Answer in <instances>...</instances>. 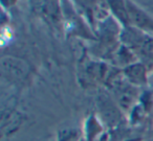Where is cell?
Masks as SVG:
<instances>
[{"label":"cell","instance_id":"7","mask_svg":"<svg viewBox=\"0 0 153 141\" xmlns=\"http://www.w3.org/2000/svg\"><path fill=\"white\" fill-rule=\"evenodd\" d=\"M128 17L129 23L138 30H153V19L149 17L143 10H140L137 5L128 1L127 2Z\"/></svg>","mask_w":153,"mask_h":141},{"label":"cell","instance_id":"4","mask_svg":"<svg viewBox=\"0 0 153 141\" xmlns=\"http://www.w3.org/2000/svg\"><path fill=\"white\" fill-rule=\"evenodd\" d=\"M24 122L21 112L13 109H3L1 112V138H9L19 131Z\"/></svg>","mask_w":153,"mask_h":141},{"label":"cell","instance_id":"3","mask_svg":"<svg viewBox=\"0 0 153 141\" xmlns=\"http://www.w3.org/2000/svg\"><path fill=\"white\" fill-rule=\"evenodd\" d=\"M2 75L15 84L23 83L30 74V67L24 61L14 57H4L1 60Z\"/></svg>","mask_w":153,"mask_h":141},{"label":"cell","instance_id":"5","mask_svg":"<svg viewBox=\"0 0 153 141\" xmlns=\"http://www.w3.org/2000/svg\"><path fill=\"white\" fill-rule=\"evenodd\" d=\"M35 10L53 26L60 25L61 14L57 0H35Z\"/></svg>","mask_w":153,"mask_h":141},{"label":"cell","instance_id":"6","mask_svg":"<svg viewBox=\"0 0 153 141\" xmlns=\"http://www.w3.org/2000/svg\"><path fill=\"white\" fill-rule=\"evenodd\" d=\"M82 131L86 141H98L107 132L106 128L97 113H90L86 117Z\"/></svg>","mask_w":153,"mask_h":141},{"label":"cell","instance_id":"1","mask_svg":"<svg viewBox=\"0 0 153 141\" xmlns=\"http://www.w3.org/2000/svg\"><path fill=\"white\" fill-rule=\"evenodd\" d=\"M121 39L125 46L129 48L135 57H138L146 67L153 66V38L136 27L127 26Z\"/></svg>","mask_w":153,"mask_h":141},{"label":"cell","instance_id":"9","mask_svg":"<svg viewBox=\"0 0 153 141\" xmlns=\"http://www.w3.org/2000/svg\"><path fill=\"white\" fill-rule=\"evenodd\" d=\"M109 5H110L111 11L115 15V17L120 20L121 23L127 27L130 25L129 17H128L127 11V3H125L123 0H108Z\"/></svg>","mask_w":153,"mask_h":141},{"label":"cell","instance_id":"8","mask_svg":"<svg viewBox=\"0 0 153 141\" xmlns=\"http://www.w3.org/2000/svg\"><path fill=\"white\" fill-rule=\"evenodd\" d=\"M124 74L129 84L133 86L145 85L147 83V67L143 63H135L127 66Z\"/></svg>","mask_w":153,"mask_h":141},{"label":"cell","instance_id":"10","mask_svg":"<svg viewBox=\"0 0 153 141\" xmlns=\"http://www.w3.org/2000/svg\"><path fill=\"white\" fill-rule=\"evenodd\" d=\"M56 141H86L83 131L79 128H66L58 132Z\"/></svg>","mask_w":153,"mask_h":141},{"label":"cell","instance_id":"2","mask_svg":"<svg viewBox=\"0 0 153 141\" xmlns=\"http://www.w3.org/2000/svg\"><path fill=\"white\" fill-rule=\"evenodd\" d=\"M98 111L97 114L102 120L107 132H111L128 124L126 114L120 106L108 96H101L98 99Z\"/></svg>","mask_w":153,"mask_h":141},{"label":"cell","instance_id":"11","mask_svg":"<svg viewBox=\"0 0 153 141\" xmlns=\"http://www.w3.org/2000/svg\"><path fill=\"white\" fill-rule=\"evenodd\" d=\"M55 141H56V140H55Z\"/></svg>","mask_w":153,"mask_h":141}]
</instances>
